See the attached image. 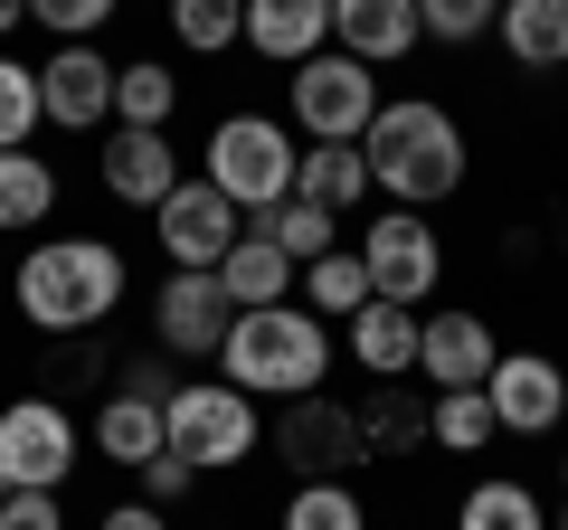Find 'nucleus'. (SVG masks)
<instances>
[{
  "label": "nucleus",
  "instance_id": "a211bd4d",
  "mask_svg": "<svg viewBox=\"0 0 568 530\" xmlns=\"http://www.w3.org/2000/svg\"><path fill=\"white\" fill-rule=\"evenodd\" d=\"M332 39L361 67H388V58H407L426 29H417V0H332Z\"/></svg>",
  "mask_w": 568,
  "mask_h": 530
},
{
  "label": "nucleus",
  "instance_id": "c85d7f7f",
  "mask_svg": "<svg viewBox=\"0 0 568 530\" xmlns=\"http://www.w3.org/2000/svg\"><path fill=\"white\" fill-rule=\"evenodd\" d=\"M171 39L200 48V58H219V48L246 39V0H171Z\"/></svg>",
  "mask_w": 568,
  "mask_h": 530
},
{
  "label": "nucleus",
  "instance_id": "2f4dec72",
  "mask_svg": "<svg viewBox=\"0 0 568 530\" xmlns=\"http://www.w3.org/2000/svg\"><path fill=\"white\" fill-rule=\"evenodd\" d=\"M493 20H503V0H417V29L436 48H465V39H493Z\"/></svg>",
  "mask_w": 568,
  "mask_h": 530
},
{
  "label": "nucleus",
  "instance_id": "7ed1b4c3",
  "mask_svg": "<svg viewBox=\"0 0 568 530\" xmlns=\"http://www.w3.org/2000/svg\"><path fill=\"white\" fill-rule=\"evenodd\" d=\"M219 369H227V388H246V398H313L323 369H332V323L313 304H256V313L227 323Z\"/></svg>",
  "mask_w": 568,
  "mask_h": 530
},
{
  "label": "nucleus",
  "instance_id": "473e14b6",
  "mask_svg": "<svg viewBox=\"0 0 568 530\" xmlns=\"http://www.w3.org/2000/svg\"><path fill=\"white\" fill-rule=\"evenodd\" d=\"M284 530H369V521H361V492L351 483H304L284 502Z\"/></svg>",
  "mask_w": 568,
  "mask_h": 530
},
{
  "label": "nucleus",
  "instance_id": "5701e85b",
  "mask_svg": "<svg viewBox=\"0 0 568 530\" xmlns=\"http://www.w3.org/2000/svg\"><path fill=\"white\" fill-rule=\"evenodd\" d=\"M294 304H313L332 323V313H361V304H379V294H369V265H361V246H332V256H313L304 275H294Z\"/></svg>",
  "mask_w": 568,
  "mask_h": 530
},
{
  "label": "nucleus",
  "instance_id": "2eb2a0df",
  "mask_svg": "<svg viewBox=\"0 0 568 530\" xmlns=\"http://www.w3.org/2000/svg\"><path fill=\"white\" fill-rule=\"evenodd\" d=\"M493 323L484 313H417V369L436 388H484L493 379Z\"/></svg>",
  "mask_w": 568,
  "mask_h": 530
},
{
  "label": "nucleus",
  "instance_id": "aec40b11",
  "mask_svg": "<svg viewBox=\"0 0 568 530\" xmlns=\"http://www.w3.org/2000/svg\"><path fill=\"white\" fill-rule=\"evenodd\" d=\"M342 342H351V360L369 379H407L417 369V304H361L342 323Z\"/></svg>",
  "mask_w": 568,
  "mask_h": 530
},
{
  "label": "nucleus",
  "instance_id": "9d476101",
  "mask_svg": "<svg viewBox=\"0 0 568 530\" xmlns=\"http://www.w3.org/2000/svg\"><path fill=\"white\" fill-rule=\"evenodd\" d=\"M275 455L304 483H342L351 465H369V446H361V408H332L323 388L313 398H284V417H275Z\"/></svg>",
  "mask_w": 568,
  "mask_h": 530
},
{
  "label": "nucleus",
  "instance_id": "6e6552de",
  "mask_svg": "<svg viewBox=\"0 0 568 530\" xmlns=\"http://www.w3.org/2000/svg\"><path fill=\"white\" fill-rule=\"evenodd\" d=\"M361 265H369L379 304H426L436 275H446V246H436V227L417 208H379V218H361Z\"/></svg>",
  "mask_w": 568,
  "mask_h": 530
},
{
  "label": "nucleus",
  "instance_id": "72a5a7b5",
  "mask_svg": "<svg viewBox=\"0 0 568 530\" xmlns=\"http://www.w3.org/2000/svg\"><path fill=\"white\" fill-rule=\"evenodd\" d=\"M114 10H123V0H29V20H39L58 48H67V39H95Z\"/></svg>",
  "mask_w": 568,
  "mask_h": 530
},
{
  "label": "nucleus",
  "instance_id": "dca6fc26",
  "mask_svg": "<svg viewBox=\"0 0 568 530\" xmlns=\"http://www.w3.org/2000/svg\"><path fill=\"white\" fill-rule=\"evenodd\" d=\"M323 39H332V0H246L237 48H256L275 67H304V58H323Z\"/></svg>",
  "mask_w": 568,
  "mask_h": 530
},
{
  "label": "nucleus",
  "instance_id": "9b49d317",
  "mask_svg": "<svg viewBox=\"0 0 568 530\" xmlns=\"http://www.w3.org/2000/svg\"><path fill=\"white\" fill-rule=\"evenodd\" d=\"M484 398H493V427L503 436H549L568 417V369L549 360V350H503L493 379H484Z\"/></svg>",
  "mask_w": 568,
  "mask_h": 530
},
{
  "label": "nucleus",
  "instance_id": "f704fd0d",
  "mask_svg": "<svg viewBox=\"0 0 568 530\" xmlns=\"http://www.w3.org/2000/svg\"><path fill=\"white\" fill-rule=\"evenodd\" d=\"M95 369H104V332H67L58 360H48V398H67V388H95Z\"/></svg>",
  "mask_w": 568,
  "mask_h": 530
},
{
  "label": "nucleus",
  "instance_id": "b1692460",
  "mask_svg": "<svg viewBox=\"0 0 568 530\" xmlns=\"http://www.w3.org/2000/svg\"><path fill=\"white\" fill-rule=\"evenodd\" d=\"M171 114H181V77H171L162 58L114 67V123H133V133H171Z\"/></svg>",
  "mask_w": 568,
  "mask_h": 530
},
{
  "label": "nucleus",
  "instance_id": "37998d69",
  "mask_svg": "<svg viewBox=\"0 0 568 530\" xmlns=\"http://www.w3.org/2000/svg\"><path fill=\"white\" fill-rule=\"evenodd\" d=\"M0 502H10V473H0Z\"/></svg>",
  "mask_w": 568,
  "mask_h": 530
},
{
  "label": "nucleus",
  "instance_id": "c9c22d12",
  "mask_svg": "<svg viewBox=\"0 0 568 530\" xmlns=\"http://www.w3.org/2000/svg\"><path fill=\"white\" fill-rule=\"evenodd\" d=\"M133 483H142V502H152V511H171V502H181V492H190V483H200V473H190V465H181V455H152V465H142V473H133Z\"/></svg>",
  "mask_w": 568,
  "mask_h": 530
},
{
  "label": "nucleus",
  "instance_id": "cd10ccee",
  "mask_svg": "<svg viewBox=\"0 0 568 530\" xmlns=\"http://www.w3.org/2000/svg\"><path fill=\"white\" fill-rule=\"evenodd\" d=\"M58 208V171L39 152H0V227H39Z\"/></svg>",
  "mask_w": 568,
  "mask_h": 530
},
{
  "label": "nucleus",
  "instance_id": "393cba45",
  "mask_svg": "<svg viewBox=\"0 0 568 530\" xmlns=\"http://www.w3.org/2000/svg\"><path fill=\"white\" fill-rule=\"evenodd\" d=\"M361 446L369 455H407V446H426V398L407 379H379L361 398Z\"/></svg>",
  "mask_w": 568,
  "mask_h": 530
},
{
  "label": "nucleus",
  "instance_id": "a878e982",
  "mask_svg": "<svg viewBox=\"0 0 568 530\" xmlns=\"http://www.w3.org/2000/svg\"><path fill=\"white\" fill-rule=\"evenodd\" d=\"M493 398L484 388H436V398H426V446H446V455H484L493 446Z\"/></svg>",
  "mask_w": 568,
  "mask_h": 530
},
{
  "label": "nucleus",
  "instance_id": "f257e3e1",
  "mask_svg": "<svg viewBox=\"0 0 568 530\" xmlns=\"http://www.w3.org/2000/svg\"><path fill=\"white\" fill-rule=\"evenodd\" d=\"M361 152H369V190H379L388 208H436V200L465 190V133H455L446 104H426V95L379 104L369 133H361Z\"/></svg>",
  "mask_w": 568,
  "mask_h": 530
},
{
  "label": "nucleus",
  "instance_id": "f8f14e48",
  "mask_svg": "<svg viewBox=\"0 0 568 530\" xmlns=\"http://www.w3.org/2000/svg\"><path fill=\"white\" fill-rule=\"evenodd\" d=\"M39 114L58 123V133H95V123H114V58H104L95 39H67L58 58L39 67Z\"/></svg>",
  "mask_w": 568,
  "mask_h": 530
},
{
  "label": "nucleus",
  "instance_id": "f3484780",
  "mask_svg": "<svg viewBox=\"0 0 568 530\" xmlns=\"http://www.w3.org/2000/svg\"><path fill=\"white\" fill-rule=\"evenodd\" d=\"M162 408H171V398L114 388V398L95 408V455H104V465H123V473H142L152 455H171V427H162Z\"/></svg>",
  "mask_w": 568,
  "mask_h": 530
},
{
  "label": "nucleus",
  "instance_id": "f03ea898",
  "mask_svg": "<svg viewBox=\"0 0 568 530\" xmlns=\"http://www.w3.org/2000/svg\"><path fill=\"white\" fill-rule=\"evenodd\" d=\"M10 304H20V323L48 332V342H67V332H104V313L123 304V256L104 237H48V246L20 256Z\"/></svg>",
  "mask_w": 568,
  "mask_h": 530
},
{
  "label": "nucleus",
  "instance_id": "4c0bfd02",
  "mask_svg": "<svg viewBox=\"0 0 568 530\" xmlns=\"http://www.w3.org/2000/svg\"><path fill=\"white\" fill-rule=\"evenodd\" d=\"M95 530H171V521H162V511H152V502H114V511H104Z\"/></svg>",
  "mask_w": 568,
  "mask_h": 530
},
{
  "label": "nucleus",
  "instance_id": "20e7f679",
  "mask_svg": "<svg viewBox=\"0 0 568 530\" xmlns=\"http://www.w3.org/2000/svg\"><path fill=\"white\" fill-rule=\"evenodd\" d=\"M162 427H171V455H181L190 473H227V465H246V455L265 446L256 398L227 388V379H181L171 408H162Z\"/></svg>",
  "mask_w": 568,
  "mask_h": 530
},
{
  "label": "nucleus",
  "instance_id": "ea45409f",
  "mask_svg": "<svg viewBox=\"0 0 568 530\" xmlns=\"http://www.w3.org/2000/svg\"><path fill=\"white\" fill-rule=\"evenodd\" d=\"M29 20V0H0V39H10V29H20Z\"/></svg>",
  "mask_w": 568,
  "mask_h": 530
},
{
  "label": "nucleus",
  "instance_id": "4be33fe9",
  "mask_svg": "<svg viewBox=\"0 0 568 530\" xmlns=\"http://www.w3.org/2000/svg\"><path fill=\"white\" fill-rule=\"evenodd\" d=\"M361 190H369V152L361 143H313L304 162H294V200H313V208H361Z\"/></svg>",
  "mask_w": 568,
  "mask_h": 530
},
{
  "label": "nucleus",
  "instance_id": "412c9836",
  "mask_svg": "<svg viewBox=\"0 0 568 530\" xmlns=\"http://www.w3.org/2000/svg\"><path fill=\"white\" fill-rule=\"evenodd\" d=\"M493 39L511 48V67L549 77V67H568V0H503Z\"/></svg>",
  "mask_w": 568,
  "mask_h": 530
},
{
  "label": "nucleus",
  "instance_id": "e433bc0d",
  "mask_svg": "<svg viewBox=\"0 0 568 530\" xmlns=\"http://www.w3.org/2000/svg\"><path fill=\"white\" fill-rule=\"evenodd\" d=\"M0 530H67L58 492H10V502H0Z\"/></svg>",
  "mask_w": 568,
  "mask_h": 530
},
{
  "label": "nucleus",
  "instance_id": "7c9ffc66",
  "mask_svg": "<svg viewBox=\"0 0 568 530\" xmlns=\"http://www.w3.org/2000/svg\"><path fill=\"white\" fill-rule=\"evenodd\" d=\"M39 67L0 58V152H29V133H39Z\"/></svg>",
  "mask_w": 568,
  "mask_h": 530
},
{
  "label": "nucleus",
  "instance_id": "0eeeda50",
  "mask_svg": "<svg viewBox=\"0 0 568 530\" xmlns=\"http://www.w3.org/2000/svg\"><path fill=\"white\" fill-rule=\"evenodd\" d=\"M0 473H10V492H67V473H77V417H67V398L29 388V398L0 408Z\"/></svg>",
  "mask_w": 568,
  "mask_h": 530
},
{
  "label": "nucleus",
  "instance_id": "a19ab883",
  "mask_svg": "<svg viewBox=\"0 0 568 530\" xmlns=\"http://www.w3.org/2000/svg\"><path fill=\"white\" fill-rule=\"evenodd\" d=\"M549 530H568V502H559V511H549Z\"/></svg>",
  "mask_w": 568,
  "mask_h": 530
},
{
  "label": "nucleus",
  "instance_id": "79ce46f5",
  "mask_svg": "<svg viewBox=\"0 0 568 530\" xmlns=\"http://www.w3.org/2000/svg\"><path fill=\"white\" fill-rule=\"evenodd\" d=\"M559 492H568V455H559Z\"/></svg>",
  "mask_w": 568,
  "mask_h": 530
},
{
  "label": "nucleus",
  "instance_id": "58836bf2",
  "mask_svg": "<svg viewBox=\"0 0 568 530\" xmlns=\"http://www.w3.org/2000/svg\"><path fill=\"white\" fill-rule=\"evenodd\" d=\"M123 388H142V398H171V388H181V379H171L162 360H133V369H123Z\"/></svg>",
  "mask_w": 568,
  "mask_h": 530
},
{
  "label": "nucleus",
  "instance_id": "1a4fd4ad",
  "mask_svg": "<svg viewBox=\"0 0 568 530\" xmlns=\"http://www.w3.org/2000/svg\"><path fill=\"white\" fill-rule=\"evenodd\" d=\"M152 218H162L152 237H162V256L181 265V275H219V256L246 237V208L227 200V190H209V171H200V181H181Z\"/></svg>",
  "mask_w": 568,
  "mask_h": 530
},
{
  "label": "nucleus",
  "instance_id": "6ab92c4d",
  "mask_svg": "<svg viewBox=\"0 0 568 530\" xmlns=\"http://www.w3.org/2000/svg\"><path fill=\"white\" fill-rule=\"evenodd\" d=\"M294 275H304V265L284 256L275 237H256V227H246V237L219 256V294H227L237 313H256V304H294Z\"/></svg>",
  "mask_w": 568,
  "mask_h": 530
},
{
  "label": "nucleus",
  "instance_id": "bb28decb",
  "mask_svg": "<svg viewBox=\"0 0 568 530\" xmlns=\"http://www.w3.org/2000/svg\"><path fill=\"white\" fill-rule=\"evenodd\" d=\"M246 227H256V237H275L294 265H313V256H332V246H342V218H332V208H313V200H275V208H256Z\"/></svg>",
  "mask_w": 568,
  "mask_h": 530
},
{
  "label": "nucleus",
  "instance_id": "39448f33",
  "mask_svg": "<svg viewBox=\"0 0 568 530\" xmlns=\"http://www.w3.org/2000/svg\"><path fill=\"white\" fill-rule=\"evenodd\" d=\"M294 162H304V152L284 143L275 114H227L219 133H209V190H227L246 218L275 208V200H294Z\"/></svg>",
  "mask_w": 568,
  "mask_h": 530
},
{
  "label": "nucleus",
  "instance_id": "4468645a",
  "mask_svg": "<svg viewBox=\"0 0 568 530\" xmlns=\"http://www.w3.org/2000/svg\"><path fill=\"white\" fill-rule=\"evenodd\" d=\"M95 171H104V190H114L123 208H162L171 190L190 181V171H181V152H171V133H133V123H114V133H104Z\"/></svg>",
  "mask_w": 568,
  "mask_h": 530
},
{
  "label": "nucleus",
  "instance_id": "423d86ee",
  "mask_svg": "<svg viewBox=\"0 0 568 530\" xmlns=\"http://www.w3.org/2000/svg\"><path fill=\"white\" fill-rule=\"evenodd\" d=\"M379 104H388L379 77H369L351 48H323V58L294 67V133H304V143H361Z\"/></svg>",
  "mask_w": 568,
  "mask_h": 530
},
{
  "label": "nucleus",
  "instance_id": "c756f323",
  "mask_svg": "<svg viewBox=\"0 0 568 530\" xmlns=\"http://www.w3.org/2000/svg\"><path fill=\"white\" fill-rule=\"evenodd\" d=\"M455 530H549V511L530 502V483H474Z\"/></svg>",
  "mask_w": 568,
  "mask_h": 530
},
{
  "label": "nucleus",
  "instance_id": "ddd939ff",
  "mask_svg": "<svg viewBox=\"0 0 568 530\" xmlns=\"http://www.w3.org/2000/svg\"><path fill=\"white\" fill-rule=\"evenodd\" d=\"M227 323H237V304L219 294V275H181V265H171V285L152 294V332H162V350H181V360H219Z\"/></svg>",
  "mask_w": 568,
  "mask_h": 530
}]
</instances>
